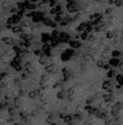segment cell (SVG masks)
<instances>
[{"instance_id":"6da1fadb","label":"cell","mask_w":123,"mask_h":125,"mask_svg":"<svg viewBox=\"0 0 123 125\" xmlns=\"http://www.w3.org/2000/svg\"><path fill=\"white\" fill-rule=\"evenodd\" d=\"M62 120H63L65 124H68V125H74L75 124V121L73 119V115H64Z\"/></svg>"},{"instance_id":"7a4b0ae2","label":"cell","mask_w":123,"mask_h":125,"mask_svg":"<svg viewBox=\"0 0 123 125\" xmlns=\"http://www.w3.org/2000/svg\"><path fill=\"white\" fill-rule=\"evenodd\" d=\"M84 109L89 113V114H96V112L98 110L97 108H95V107H92L91 104H86L85 107H84Z\"/></svg>"},{"instance_id":"3957f363","label":"cell","mask_w":123,"mask_h":125,"mask_svg":"<svg viewBox=\"0 0 123 125\" xmlns=\"http://www.w3.org/2000/svg\"><path fill=\"white\" fill-rule=\"evenodd\" d=\"M103 101H105L106 103H112V102H114V96H113L112 93H110V94H103Z\"/></svg>"},{"instance_id":"277c9868","label":"cell","mask_w":123,"mask_h":125,"mask_svg":"<svg viewBox=\"0 0 123 125\" xmlns=\"http://www.w3.org/2000/svg\"><path fill=\"white\" fill-rule=\"evenodd\" d=\"M102 88L103 90H106V91H112V88H113V83L112 82H103V85H102Z\"/></svg>"},{"instance_id":"5b68a950","label":"cell","mask_w":123,"mask_h":125,"mask_svg":"<svg viewBox=\"0 0 123 125\" xmlns=\"http://www.w3.org/2000/svg\"><path fill=\"white\" fill-rule=\"evenodd\" d=\"M67 97V93L64 92V91H60V92H58V94H57V98L58 99H64Z\"/></svg>"},{"instance_id":"8992f818","label":"cell","mask_w":123,"mask_h":125,"mask_svg":"<svg viewBox=\"0 0 123 125\" xmlns=\"http://www.w3.org/2000/svg\"><path fill=\"white\" fill-rule=\"evenodd\" d=\"M73 119H75L76 121H80V120L83 119V116H81V114H80V113H75V114L73 115Z\"/></svg>"},{"instance_id":"52a82bcc","label":"cell","mask_w":123,"mask_h":125,"mask_svg":"<svg viewBox=\"0 0 123 125\" xmlns=\"http://www.w3.org/2000/svg\"><path fill=\"white\" fill-rule=\"evenodd\" d=\"M111 114L113 115V116H118V109L117 108H112V110H111Z\"/></svg>"},{"instance_id":"ba28073f","label":"cell","mask_w":123,"mask_h":125,"mask_svg":"<svg viewBox=\"0 0 123 125\" xmlns=\"http://www.w3.org/2000/svg\"><path fill=\"white\" fill-rule=\"evenodd\" d=\"M28 97H30L31 99H33V98H36V97H37V93H36L35 91H32V92H30V93H28Z\"/></svg>"},{"instance_id":"9c48e42d","label":"cell","mask_w":123,"mask_h":125,"mask_svg":"<svg viewBox=\"0 0 123 125\" xmlns=\"http://www.w3.org/2000/svg\"><path fill=\"white\" fill-rule=\"evenodd\" d=\"M112 123H113V119H111V118L105 119V124H106V125H112Z\"/></svg>"},{"instance_id":"30bf717a","label":"cell","mask_w":123,"mask_h":125,"mask_svg":"<svg viewBox=\"0 0 123 125\" xmlns=\"http://www.w3.org/2000/svg\"><path fill=\"white\" fill-rule=\"evenodd\" d=\"M94 101H95L94 97H87V99H86V104H91V103H94Z\"/></svg>"},{"instance_id":"8fae6325","label":"cell","mask_w":123,"mask_h":125,"mask_svg":"<svg viewBox=\"0 0 123 125\" xmlns=\"http://www.w3.org/2000/svg\"><path fill=\"white\" fill-rule=\"evenodd\" d=\"M53 118H54V115H53V114H50V115L48 116V119H47V121H52V120H53Z\"/></svg>"},{"instance_id":"7c38bea8","label":"cell","mask_w":123,"mask_h":125,"mask_svg":"<svg viewBox=\"0 0 123 125\" xmlns=\"http://www.w3.org/2000/svg\"><path fill=\"white\" fill-rule=\"evenodd\" d=\"M118 81H119L121 83H123V77H122V76H119V77H118Z\"/></svg>"},{"instance_id":"4fadbf2b","label":"cell","mask_w":123,"mask_h":125,"mask_svg":"<svg viewBox=\"0 0 123 125\" xmlns=\"http://www.w3.org/2000/svg\"><path fill=\"white\" fill-rule=\"evenodd\" d=\"M108 76H110V77H112V76H114V73H110V74H108Z\"/></svg>"},{"instance_id":"5bb4252c","label":"cell","mask_w":123,"mask_h":125,"mask_svg":"<svg viewBox=\"0 0 123 125\" xmlns=\"http://www.w3.org/2000/svg\"><path fill=\"white\" fill-rule=\"evenodd\" d=\"M49 125H58V124H55V123H52V124H49Z\"/></svg>"}]
</instances>
